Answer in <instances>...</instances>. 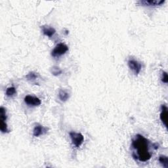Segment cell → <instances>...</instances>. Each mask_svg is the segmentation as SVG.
<instances>
[{"instance_id":"1","label":"cell","mask_w":168,"mask_h":168,"mask_svg":"<svg viewBox=\"0 0 168 168\" xmlns=\"http://www.w3.org/2000/svg\"><path fill=\"white\" fill-rule=\"evenodd\" d=\"M132 147L135 150L133 156L140 162H147L151 158L152 154L149 151L150 142L143 135L138 134L135 136L132 141Z\"/></svg>"},{"instance_id":"2","label":"cell","mask_w":168,"mask_h":168,"mask_svg":"<svg viewBox=\"0 0 168 168\" xmlns=\"http://www.w3.org/2000/svg\"><path fill=\"white\" fill-rule=\"evenodd\" d=\"M68 51V46L65 45L64 43H60L57 45L54 48V49L51 52V55L53 57H59L60 56L63 55L66 52Z\"/></svg>"},{"instance_id":"3","label":"cell","mask_w":168,"mask_h":168,"mask_svg":"<svg viewBox=\"0 0 168 168\" xmlns=\"http://www.w3.org/2000/svg\"><path fill=\"white\" fill-rule=\"evenodd\" d=\"M70 139H71L72 144L76 148H79L80 147L84 141L83 135L82 133H79L70 132Z\"/></svg>"},{"instance_id":"4","label":"cell","mask_w":168,"mask_h":168,"mask_svg":"<svg viewBox=\"0 0 168 168\" xmlns=\"http://www.w3.org/2000/svg\"><path fill=\"white\" fill-rule=\"evenodd\" d=\"M127 63L128 66H129V68L133 72L135 75H138L140 73L141 68H142V65H141L139 61L133 59H130L128 60Z\"/></svg>"},{"instance_id":"5","label":"cell","mask_w":168,"mask_h":168,"mask_svg":"<svg viewBox=\"0 0 168 168\" xmlns=\"http://www.w3.org/2000/svg\"><path fill=\"white\" fill-rule=\"evenodd\" d=\"M24 102L26 104H27L29 106H32V107H37V106L40 105L42 102L40 99L38 97L27 95L25 97Z\"/></svg>"},{"instance_id":"6","label":"cell","mask_w":168,"mask_h":168,"mask_svg":"<svg viewBox=\"0 0 168 168\" xmlns=\"http://www.w3.org/2000/svg\"><path fill=\"white\" fill-rule=\"evenodd\" d=\"M164 2V0H144V1H139L138 3L145 6H156L160 5Z\"/></svg>"},{"instance_id":"7","label":"cell","mask_w":168,"mask_h":168,"mask_svg":"<svg viewBox=\"0 0 168 168\" xmlns=\"http://www.w3.org/2000/svg\"><path fill=\"white\" fill-rule=\"evenodd\" d=\"M47 131V128L43 127L41 125H36V127H34V131H33V135L34 137H39L42 135H43L46 133Z\"/></svg>"},{"instance_id":"8","label":"cell","mask_w":168,"mask_h":168,"mask_svg":"<svg viewBox=\"0 0 168 168\" xmlns=\"http://www.w3.org/2000/svg\"><path fill=\"white\" fill-rule=\"evenodd\" d=\"M160 120L166 127L167 126V107L165 104L162 106V111L160 113Z\"/></svg>"},{"instance_id":"9","label":"cell","mask_w":168,"mask_h":168,"mask_svg":"<svg viewBox=\"0 0 168 168\" xmlns=\"http://www.w3.org/2000/svg\"><path fill=\"white\" fill-rule=\"evenodd\" d=\"M42 30H43V33L44 35H46V36L48 37H52L53 35L55 34L56 30L55 28H51V27H49V26H43L42 27Z\"/></svg>"},{"instance_id":"10","label":"cell","mask_w":168,"mask_h":168,"mask_svg":"<svg viewBox=\"0 0 168 168\" xmlns=\"http://www.w3.org/2000/svg\"><path fill=\"white\" fill-rule=\"evenodd\" d=\"M69 94L68 93L66 92V91L63 89H60L59 93V99L61 100V101H63V102H65V101L69 99Z\"/></svg>"},{"instance_id":"11","label":"cell","mask_w":168,"mask_h":168,"mask_svg":"<svg viewBox=\"0 0 168 168\" xmlns=\"http://www.w3.org/2000/svg\"><path fill=\"white\" fill-rule=\"evenodd\" d=\"M159 162L166 168L168 167V158L166 156H160L159 157Z\"/></svg>"},{"instance_id":"12","label":"cell","mask_w":168,"mask_h":168,"mask_svg":"<svg viewBox=\"0 0 168 168\" xmlns=\"http://www.w3.org/2000/svg\"><path fill=\"white\" fill-rule=\"evenodd\" d=\"M16 89L14 87H10L7 89L6 90V95L7 97H11L13 96H14L16 94Z\"/></svg>"},{"instance_id":"13","label":"cell","mask_w":168,"mask_h":168,"mask_svg":"<svg viewBox=\"0 0 168 168\" xmlns=\"http://www.w3.org/2000/svg\"><path fill=\"white\" fill-rule=\"evenodd\" d=\"M0 121H1V123H0V130H1L2 132L3 133L8 132L7 126V123H5V121L2 120H0Z\"/></svg>"},{"instance_id":"14","label":"cell","mask_w":168,"mask_h":168,"mask_svg":"<svg viewBox=\"0 0 168 168\" xmlns=\"http://www.w3.org/2000/svg\"><path fill=\"white\" fill-rule=\"evenodd\" d=\"M51 72L53 74L55 75V76H58V75H60L62 73V70L59 68L54 66L53 68H52Z\"/></svg>"},{"instance_id":"15","label":"cell","mask_w":168,"mask_h":168,"mask_svg":"<svg viewBox=\"0 0 168 168\" xmlns=\"http://www.w3.org/2000/svg\"><path fill=\"white\" fill-rule=\"evenodd\" d=\"M28 80H34L37 78V75L34 72H30L26 76Z\"/></svg>"},{"instance_id":"16","label":"cell","mask_w":168,"mask_h":168,"mask_svg":"<svg viewBox=\"0 0 168 168\" xmlns=\"http://www.w3.org/2000/svg\"><path fill=\"white\" fill-rule=\"evenodd\" d=\"M162 81L163 83H168V76H167V74L166 72H163L162 77Z\"/></svg>"}]
</instances>
